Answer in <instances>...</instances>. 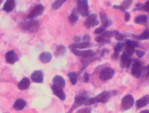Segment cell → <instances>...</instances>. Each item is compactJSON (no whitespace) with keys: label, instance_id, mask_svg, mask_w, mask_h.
<instances>
[{"label":"cell","instance_id":"obj_18","mask_svg":"<svg viewBox=\"0 0 149 113\" xmlns=\"http://www.w3.org/2000/svg\"><path fill=\"white\" fill-rule=\"evenodd\" d=\"M15 0H7L3 7V10L8 13L12 12L15 8Z\"/></svg>","mask_w":149,"mask_h":113},{"label":"cell","instance_id":"obj_13","mask_svg":"<svg viewBox=\"0 0 149 113\" xmlns=\"http://www.w3.org/2000/svg\"><path fill=\"white\" fill-rule=\"evenodd\" d=\"M19 56L13 50L8 51L6 55V60L9 64H13L19 60Z\"/></svg>","mask_w":149,"mask_h":113},{"label":"cell","instance_id":"obj_44","mask_svg":"<svg viewBox=\"0 0 149 113\" xmlns=\"http://www.w3.org/2000/svg\"><path fill=\"white\" fill-rule=\"evenodd\" d=\"M109 49L106 48L103 49L102 50V53H101V57H103L105 54L109 53Z\"/></svg>","mask_w":149,"mask_h":113},{"label":"cell","instance_id":"obj_19","mask_svg":"<svg viewBox=\"0 0 149 113\" xmlns=\"http://www.w3.org/2000/svg\"><path fill=\"white\" fill-rule=\"evenodd\" d=\"M132 1L133 0H124L120 6L115 5L113 6V8L119 9L123 12H125L132 5Z\"/></svg>","mask_w":149,"mask_h":113},{"label":"cell","instance_id":"obj_14","mask_svg":"<svg viewBox=\"0 0 149 113\" xmlns=\"http://www.w3.org/2000/svg\"><path fill=\"white\" fill-rule=\"evenodd\" d=\"M51 89L55 95L58 97L61 101H64L66 99V95L63 88L53 85L51 86Z\"/></svg>","mask_w":149,"mask_h":113},{"label":"cell","instance_id":"obj_29","mask_svg":"<svg viewBox=\"0 0 149 113\" xmlns=\"http://www.w3.org/2000/svg\"><path fill=\"white\" fill-rule=\"evenodd\" d=\"M134 37L137 40H145L149 39V32L148 30H146L139 35H133Z\"/></svg>","mask_w":149,"mask_h":113},{"label":"cell","instance_id":"obj_7","mask_svg":"<svg viewBox=\"0 0 149 113\" xmlns=\"http://www.w3.org/2000/svg\"><path fill=\"white\" fill-rule=\"evenodd\" d=\"M138 46V43L136 42L131 40H127L125 42V53L130 57L134 53L135 48Z\"/></svg>","mask_w":149,"mask_h":113},{"label":"cell","instance_id":"obj_3","mask_svg":"<svg viewBox=\"0 0 149 113\" xmlns=\"http://www.w3.org/2000/svg\"><path fill=\"white\" fill-rule=\"evenodd\" d=\"M77 10L83 17L89 15V6L88 0H79L77 4Z\"/></svg>","mask_w":149,"mask_h":113},{"label":"cell","instance_id":"obj_24","mask_svg":"<svg viewBox=\"0 0 149 113\" xmlns=\"http://www.w3.org/2000/svg\"><path fill=\"white\" fill-rule=\"evenodd\" d=\"M39 59L42 63H47L51 61L52 55L49 52H45L40 55Z\"/></svg>","mask_w":149,"mask_h":113},{"label":"cell","instance_id":"obj_33","mask_svg":"<svg viewBox=\"0 0 149 113\" xmlns=\"http://www.w3.org/2000/svg\"><path fill=\"white\" fill-rule=\"evenodd\" d=\"M124 46V44L122 42H118L114 47V53L119 54L120 52L122 51Z\"/></svg>","mask_w":149,"mask_h":113},{"label":"cell","instance_id":"obj_15","mask_svg":"<svg viewBox=\"0 0 149 113\" xmlns=\"http://www.w3.org/2000/svg\"><path fill=\"white\" fill-rule=\"evenodd\" d=\"M32 81L36 83H42L43 82V76L40 70H36L32 73L31 75Z\"/></svg>","mask_w":149,"mask_h":113},{"label":"cell","instance_id":"obj_26","mask_svg":"<svg viewBox=\"0 0 149 113\" xmlns=\"http://www.w3.org/2000/svg\"><path fill=\"white\" fill-rule=\"evenodd\" d=\"M66 51H67V49L66 47L64 46L63 45H60L56 47L54 54L56 57L62 56L65 54Z\"/></svg>","mask_w":149,"mask_h":113},{"label":"cell","instance_id":"obj_47","mask_svg":"<svg viewBox=\"0 0 149 113\" xmlns=\"http://www.w3.org/2000/svg\"><path fill=\"white\" fill-rule=\"evenodd\" d=\"M140 113H149V111L148 110H146L141 111Z\"/></svg>","mask_w":149,"mask_h":113},{"label":"cell","instance_id":"obj_41","mask_svg":"<svg viewBox=\"0 0 149 113\" xmlns=\"http://www.w3.org/2000/svg\"><path fill=\"white\" fill-rule=\"evenodd\" d=\"M143 5L142 3H137L136 4V8H135V11H142L143 10Z\"/></svg>","mask_w":149,"mask_h":113},{"label":"cell","instance_id":"obj_9","mask_svg":"<svg viewBox=\"0 0 149 113\" xmlns=\"http://www.w3.org/2000/svg\"><path fill=\"white\" fill-rule=\"evenodd\" d=\"M86 97L83 96H78L75 98L74 101L71 107L67 113H71L77 108L84 105L86 100Z\"/></svg>","mask_w":149,"mask_h":113},{"label":"cell","instance_id":"obj_22","mask_svg":"<svg viewBox=\"0 0 149 113\" xmlns=\"http://www.w3.org/2000/svg\"><path fill=\"white\" fill-rule=\"evenodd\" d=\"M90 46V43L89 42H84L81 43H72L70 45L69 48L70 50L77 49H85L88 47Z\"/></svg>","mask_w":149,"mask_h":113},{"label":"cell","instance_id":"obj_25","mask_svg":"<svg viewBox=\"0 0 149 113\" xmlns=\"http://www.w3.org/2000/svg\"><path fill=\"white\" fill-rule=\"evenodd\" d=\"M79 13L77 9L74 8L72 9L71 14L68 17V20L71 24H74L78 21L79 19Z\"/></svg>","mask_w":149,"mask_h":113},{"label":"cell","instance_id":"obj_23","mask_svg":"<svg viewBox=\"0 0 149 113\" xmlns=\"http://www.w3.org/2000/svg\"><path fill=\"white\" fill-rule=\"evenodd\" d=\"M27 103L22 99H18L15 101L13 105V107L17 110H22L26 107Z\"/></svg>","mask_w":149,"mask_h":113},{"label":"cell","instance_id":"obj_30","mask_svg":"<svg viewBox=\"0 0 149 113\" xmlns=\"http://www.w3.org/2000/svg\"><path fill=\"white\" fill-rule=\"evenodd\" d=\"M68 76L71 84L73 85H75L77 81V73L74 72H70L68 74Z\"/></svg>","mask_w":149,"mask_h":113},{"label":"cell","instance_id":"obj_8","mask_svg":"<svg viewBox=\"0 0 149 113\" xmlns=\"http://www.w3.org/2000/svg\"><path fill=\"white\" fill-rule=\"evenodd\" d=\"M99 21L97 20V15L95 14H91L88 16L84 22V26L87 29H90L93 27L97 26Z\"/></svg>","mask_w":149,"mask_h":113},{"label":"cell","instance_id":"obj_40","mask_svg":"<svg viewBox=\"0 0 149 113\" xmlns=\"http://www.w3.org/2000/svg\"><path fill=\"white\" fill-rule=\"evenodd\" d=\"M143 10L146 12H148L149 11V1L148 0L144 5L143 6Z\"/></svg>","mask_w":149,"mask_h":113},{"label":"cell","instance_id":"obj_48","mask_svg":"<svg viewBox=\"0 0 149 113\" xmlns=\"http://www.w3.org/2000/svg\"><path fill=\"white\" fill-rule=\"evenodd\" d=\"M1 0H0V3H1Z\"/></svg>","mask_w":149,"mask_h":113},{"label":"cell","instance_id":"obj_46","mask_svg":"<svg viewBox=\"0 0 149 113\" xmlns=\"http://www.w3.org/2000/svg\"><path fill=\"white\" fill-rule=\"evenodd\" d=\"M74 41L76 43H79L81 41V38L78 36H75L73 38Z\"/></svg>","mask_w":149,"mask_h":113},{"label":"cell","instance_id":"obj_49","mask_svg":"<svg viewBox=\"0 0 149 113\" xmlns=\"http://www.w3.org/2000/svg\"><path fill=\"white\" fill-rule=\"evenodd\" d=\"M78 1H79V0H78Z\"/></svg>","mask_w":149,"mask_h":113},{"label":"cell","instance_id":"obj_42","mask_svg":"<svg viewBox=\"0 0 149 113\" xmlns=\"http://www.w3.org/2000/svg\"><path fill=\"white\" fill-rule=\"evenodd\" d=\"M91 36L88 34H85L83 37V40L86 42H89L91 40Z\"/></svg>","mask_w":149,"mask_h":113},{"label":"cell","instance_id":"obj_34","mask_svg":"<svg viewBox=\"0 0 149 113\" xmlns=\"http://www.w3.org/2000/svg\"><path fill=\"white\" fill-rule=\"evenodd\" d=\"M113 35L115 36V39L118 41H122L125 38L124 35L120 33L118 31H113Z\"/></svg>","mask_w":149,"mask_h":113},{"label":"cell","instance_id":"obj_43","mask_svg":"<svg viewBox=\"0 0 149 113\" xmlns=\"http://www.w3.org/2000/svg\"><path fill=\"white\" fill-rule=\"evenodd\" d=\"M130 13L126 12L125 14V20L126 22H128L130 20Z\"/></svg>","mask_w":149,"mask_h":113},{"label":"cell","instance_id":"obj_31","mask_svg":"<svg viewBox=\"0 0 149 113\" xmlns=\"http://www.w3.org/2000/svg\"><path fill=\"white\" fill-rule=\"evenodd\" d=\"M67 0H56L52 4V8L55 10L59 9Z\"/></svg>","mask_w":149,"mask_h":113},{"label":"cell","instance_id":"obj_39","mask_svg":"<svg viewBox=\"0 0 149 113\" xmlns=\"http://www.w3.org/2000/svg\"><path fill=\"white\" fill-rule=\"evenodd\" d=\"M105 30L104 28L100 26L95 30V34L97 35L100 34H102V33H103Z\"/></svg>","mask_w":149,"mask_h":113},{"label":"cell","instance_id":"obj_17","mask_svg":"<svg viewBox=\"0 0 149 113\" xmlns=\"http://www.w3.org/2000/svg\"><path fill=\"white\" fill-rule=\"evenodd\" d=\"M149 102V95H146L145 96L141 97L140 99L137 100L136 101V106L138 109H140L145 107Z\"/></svg>","mask_w":149,"mask_h":113},{"label":"cell","instance_id":"obj_6","mask_svg":"<svg viewBox=\"0 0 149 113\" xmlns=\"http://www.w3.org/2000/svg\"><path fill=\"white\" fill-rule=\"evenodd\" d=\"M115 74V70L111 68L107 67L103 69L100 72L99 78L102 81L108 80L111 79Z\"/></svg>","mask_w":149,"mask_h":113},{"label":"cell","instance_id":"obj_16","mask_svg":"<svg viewBox=\"0 0 149 113\" xmlns=\"http://www.w3.org/2000/svg\"><path fill=\"white\" fill-rule=\"evenodd\" d=\"M54 85L63 88L66 85V81L63 77L60 75H56L53 80Z\"/></svg>","mask_w":149,"mask_h":113},{"label":"cell","instance_id":"obj_37","mask_svg":"<svg viewBox=\"0 0 149 113\" xmlns=\"http://www.w3.org/2000/svg\"><path fill=\"white\" fill-rule=\"evenodd\" d=\"M92 109L91 108L85 107L78 110L77 113H91Z\"/></svg>","mask_w":149,"mask_h":113},{"label":"cell","instance_id":"obj_11","mask_svg":"<svg viewBox=\"0 0 149 113\" xmlns=\"http://www.w3.org/2000/svg\"><path fill=\"white\" fill-rule=\"evenodd\" d=\"M71 52L76 56H80L83 58L93 57L96 55L95 52L92 50H84L80 51L77 49H72Z\"/></svg>","mask_w":149,"mask_h":113},{"label":"cell","instance_id":"obj_21","mask_svg":"<svg viewBox=\"0 0 149 113\" xmlns=\"http://www.w3.org/2000/svg\"><path fill=\"white\" fill-rule=\"evenodd\" d=\"M100 17L102 23L101 27L106 30L107 28L110 25V21L108 19L107 15L104 12H101L100 13Z\"/></svg>","mask_w":149,"mask_h":113},{"label":"cell","instance_id":"obj_2","mask_svg":"<svg viewBox=\"0 0 149 113\" xmlns=\"http://www.w3.org/2000/svg\"><path fill=\"white\" fill-rule=\"evenodd\" d=\"M142 63L138 59L133 60L131 68V74L135 78L138 79L142 75L143 73Z\"/></svg>","mask_w":149,"mask_h":113},{"label":"cell","instance_id":"obj_38","mask_svg":"<svg viewBox=\"0 0 149 113\" xmlns=\"http://www.w3.org/2000/svg\"><path fill=\"white\" fill-rule=\"evenodd\" d=\"M135 52L136 53L137 56L139 58L143 57L146 54L145 52L140 50H135Z\"/></svg>","mask_w":149,"mask_h":113},{"label":"cell","instance_id":"obj_12","mask_svg":"<svg viewBox=\"0 0 149 113\" xmlns=\"http://www.w3.org/2000/svg\"><path fill=\"white\" fill-rule=\"evenodd\" d=\"M132 60L127 54L124 52L121 56L120 66L122 69H129L131 65Z\"/></svg>","mask_w":149,"mask_h":113},{"label":"cell","instance_id":"obj_4","mask_svg":"<svg viewBox=\"0 0 149 113\" xmlns=\"http://www.w3.org/2000/svg\"><path fill=\"white\" fill-rule=\"evenodd\" d=\"M116 93V91H110L104 90L97 95L95 98L96 103H105L109 100L111 96L115 95Z\"/></svg>","mask_w":149,"mask_h":113},{"label":"cell","instance_id":"obj_27","mask_svg":"<svg viewBox=\"0 0 149 113\" xmlns=\"http://www.w3.org/2000/svg\"><path fill=\"white\" fill-rule=\"evenodd\" d=\"M148 17L146 15H139L135 18L134 22L137 24H143L146 23L148 21Z\"/></svg>","mask_w":149,"mask_h":113},{"label":"cell","instance_id":"obj_35","mask_svg":"<svg viewBox=\"0 0 149 113\" xmlns=\"http://www.w3.org/2000/svg\"><path fill=\"white\" fill-rule=\"evenodd\" d=\"M101 36L105 39H109L111 38L113 36V32L111 31H108L104 32L102 33Z\"/></svg>","mask_w":149,"mask_h":113},{"label":"cell","instance_id":"obj_45","mask_svg":"<svg viewBox=\"0 0 149 113\" xmlns=\"http://www.w3.org/2000/svg\"><path fill=\"white\" fill-rule=\"evenodd\" d=\"M84 80L85 82H88L89 80V74L87 72H85L84 74Z\"/></svg>","mask_w":149,"mask_h":113},{"label":"cell","instance_id":"obj_28","mask_svg":"<svg viewBox=\"0 0 149 113\" xmlns=\"http://www.w3.org/2000/svg\"><path fill=\"white\" fill-rule=\"evenodd\" d=\"M98 60V58H95V57H93L84 58L83 59H82L81 60L82 63L83 64V67L82 68V69L83 70V69H84V68H85L91 62Z\"/></svg>","mask_w":149,"mask_h":113},{"label":"cell","instance_id":"obj_1","mask_svg":"<svg viewBox=\"0 0 149 113\" xmlns=\"http://www.w3.org/2000/svg\"><path fill=\"white\" fill-rule=\"evenodd\" d=\"M19 26L22 31L33 33L38 31L40 27V23L37 21H24L20 23Z\"/></svg>","mask_w":149,"mask_h":113},{"label":"cell","instance_id":"obj_20","mask_svg":"<svg viewBox=\"0 0 149 113\" xmlns=\"http://www.w3.org/2000/svg\"><path fill=\"white\" fill-rule=\"evenodd\" d=\"M30 80L27 77L23 78L18 84V87L20 90H24L28 89L30 87Z\"/></svg>","mask_w":149,"mask_h":113},{"label":"cell","instance_id":"obj_32","mask_svg":"<svg viewBox=\"0 0 149 113\" xmlns=\"http://www.w3.org/2000/svg\"><path fill=\"white\" fill-rule=\"evenodd\" d=\"M95 40L96 42L101 44H108L110 43L111 41L109 39H105L101 35L97 36L95 38Z\"/></svg>","mask_w":149,"mask_h":113},{"label":"cell","instance_id":"obj_10","mask_svg":"<svg viewBox=\"0 0 149 113\" xmlns=\"http://www.w3.org/2000/svg\"><path fill=\"white\" fill-rule=\"evenodd\" d=\"M44 11V8L42 5H39L35 7L27 15L29 19H33L37 16L41 15Z\"/></svg>","mask_w":149,"mask_h":113},{"label":"cell","instance_id":"obj_5","mask_svg":"<svg viewBox=\"0 0 149 113\" xmlns=\"http://www.w3.org/2000/svg\"><path fill=\"white\" fill-rule=\"evenodd\" d=\"M134 103V99L132 96L130 94H127L122 99L121 106L124 110H127L132 107Z\"/></svg>","mask_w":149,"mask_h":113},{"label":"cell","instance_id":"obj_36","mask_svg":"<svg viewBox=\"0 0 149 113\" xmlns=\"http://www.w3.org/2000/svg\"><path fill=\"white\" fill-rule=\"evenodd\" d=\"M96 103V101L95 98H86L85 102H84V105L85 106H88V105L95 104Z\"/></svg>","mask_w":149,"mask_h":113}]
</instances>
